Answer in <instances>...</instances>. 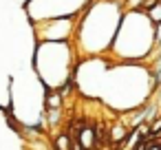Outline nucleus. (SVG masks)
<instances>
[{
	"label": "nucleus",
	"mask_w": 161,
	"mask_h": 150,
	"mask_svg": "<svg viewBox=\"0 0 161 150\" xmlns=\"http://www.w3.org/2000/svg\"><path fill=\"white\" fill-rule=\"evenodd\" d=\"M124 16L121 0H91L88 7L80 14L73 44L80 58L106 55L117 36L119 22Z\"/></svg>",
	"instance_id": "nucleus-1"
},
{
	"label": "nucleus",
	"mask_w": 161,
	"mask_h": 150,
	"mask_svg": "<svg viewBox=\"0 0 161 150\" xmlns=\"http://www.w3.org/2000/svg\"><path fill=\"white\" fill-rule=\"evenodd\" d=\"M154 44V22L148 14L143 9H128L121 16L110 51L104 58H108V62H148Z\"/></svg>",
	"instance_id": "nucleus-2"
},
{
	"label": "nucleus",
	"mask_w": 161,
	"mask_h": 150,
	"mask_svg": "<svg viewBox=\"0 0 161 150\" xmlns=\"http://www.w3.org/2000/svg\"><path fill=\"white\" fill-rule=\"evenodd\" d=\"M80 53L73 42H36L33 73L44 88H60L71 80L80 64Z\"/></svg>",
	"instance_id": "nucleus-3"
},
{
	"label": "nucleus",
	"mask_w": 161,
	"mask_h": 150,
	"mask_svg": "<svg viewBox=\"0 0 161 150\" xmlns=\"http://www.w3.org/2000/svg\"><path fill=\"white\" fill-rule=\"evenodd\" d=\"M91 0H25L22 7L31 22L60 18V16H80Z\"/></svg>",
	"instance_id": "nucleus-4"
},
{
	"label": "nucleus",
	"mask_w": 161,
	"mask_h": 150,
	"mask_svg": "<svg viewBox=\"0 0 161 150\" xmlns=\"http://www.w3.org/2000/svg\"><path fill=\"white\" fill-rule=\"evenodd\" d=\"M80 16H60V18H47L31 22L36 31V42H73L75 27Z\"/></svg>",
	"instance_id": "nucleus-5"
},
{
	"label": "nucleus",
	"mask_w": 161,
	"mask_h": 150,
	"mask_svg": "<svg viewBox=\"0 0 161 150\" xmlns=\"http://www.w3.org/2000/svg\"><path fill=\"white\" fill-rule=\"evenodd\" d=\"M128 132H130L128 121H126L124 117H121V119H115V121L110 124V128H108V141L121 150V148H124V141H126V137H128Z\"/></svg>",
	"instance_id": "nucleus-6"
},
{
	"label": "nucleus",
	"mask_w": 161,
	"mask_h": 150,
	"mask_svg": "<svg viewBox=\"0 0 161 150\" xmlns=\"http://www.w3.org/2000/svg\"><path fill=\"white\" fill-rule=\"evenodd\" d=\"M66 97L58 88H44V108H64Z\"/></svg>",
	"instance_id": "nucleus-7"
},
{
	"label": "nucleus",
	"mask_w": 161,
	"mask_h": 150,
	"mask_svg": "<svg viewBox=\"0 0 161 150\" xmlns=\"http://www.w3.org/2000/svg\"><path fill=\"white\" fill-rule=\"evenodd\" d=\"M42 117H44V121H47V128L53 130V128H58V126L62 124V119H64V108H44V110H42Z\"/></svg>",
	"instance_id": "nucleus-8"
},
{
	"label": "nucleus",
	"mask_w": 161,
	"mask_h": 150,
	"mask_svg": "<svg viewBox=\"0 0 161 150\" xmlns=\"http://www.w3.org/2000/svg\"><path fill=\"white\" fill-rule=\"evenodd\" d=\"M71 143H73V135L69 130H62L53 137V150H71Z\"/></svg>",
	"instance_id": "nucleus-9"
},
{
	"label": "nucleus",
	"mask_w": 161,
	"mask_h": 150,
	"mask_svg": "<svg viewBox=\"0 0 161 150\" xmlns=\"http://www.w3.org/2000/svg\"><path fill=\"white\" fill-rule=\"evenodd\" d=\"M148 139H161V115H157V117L150 121V128H148Z\"/></svg>",
	"instance_id": "nucleus-10"
},
{
	"label": "nucleus",
	"mask_w": 161,
	"mask_h": 150,
	"mask_svg": "<svg viewBox=\"0 0 161 150\" xmlns=\"http://www.w3.org/2000/svg\"><path fill=\"white\" fill-rule=\"evenodd\" d=\"M146 14H148V18L157 25V22H161V0H157L154 5H150L148 9H143Z\"/></svg>",
	"instance_id": "nucleus-11"
},
{
	"label": "nucleus",
	"mask_w": 161,
	"mask_h": 150,
	"mask_svg": "<svg viewBox=\"0 0 161 150\" xmlns=\"http://www.w3.org/2000/svg\"><path fill=\"white\" fill-rule=\"evenodd\" d=\"M154 42H161V22L154 25Z\"/></svg>",
	"instance_id": "nucleus-12"
},
{
	"label": "nucleus",
	"mask_w": 161,
	"mask_h": 150,
	"mask_svg": "<svg viewBox=\"0 0 161 150\" xmlns=\"http://www.w3.org/2000/svg\"><path fill=\"white\" fill-rule=\"evenodd\" d=\"M154 99H157V102H161V88L157 91V95H154Z\"/></svg>",
	"instance_id": "nucleus-13"
}]
</instances>
